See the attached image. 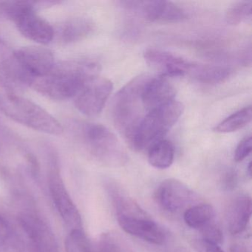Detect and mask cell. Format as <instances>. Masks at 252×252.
Segmentation results:
<instances>
[{"mask_svg":"<svg viewBox=\"0 0 252 252\" xmlns=\"http://www.w3.org/2000/svg\"><path fill=\"white\" fill-rule=\"evenodd\" d=\"M150 75L134 78L113 98L112 117L115 126L125 139L130 141L135 129L147 114L141 98L143 88Z\"/></svg>","mask_w":252,"mask_h":252,"instance_id":"cell-3","label":"cell"},{"mask_svg":"<svg viewBox=\"0 0 252 252\" xmlns=\"http://www.w3.org/2000/svg\"><path fill=\"white\" fill-rule=\"evenodd\" d=\"M26 158L28 164H29V169H30L31 173L35 178L39 176V172H40V166H39V161H38L36 156L32 153H26Z\"/></svg>","mask_w":252,"mask_h":252,"instance_id":"cell-30","label":"cell"},{"mask_svg":"<svg viewBox=\"0 0 252 252\" xmlns=\"http://www.w3.org/2000/svg\"><path fill=\"white\" fill-rule=\"evenodd\" d=\"M193 247L196 252H225L219 244L208 241L203 238L197 239L193 242Z\"/></svg>","mask_w":252,"mask_h":252,"instance_id":"cell-28","label":"cell"},{"mask_svg":"<svg viewBox=\"0 0 252 252\" xmlns=\"http://www.w3.org/2000/svg\"><path fill=\"white\" fill-rule=\"evenodd\" d=\"M12 55L33 81L49 73L56 64L54 53L45 47H23L16 50Z\"/></svg>","mask_w":252,"mask_h":252,"instance_id":"cell-10","label":"cell"},{"mask_svg":"<svg viewBox=\"0 0 252 252\" xmlns=\"http://www.w3.org/2000/svg\"><path fill=\"white\" fill-rule=\"evenodd\" d=\"M64 247L65 252H101L97 240H91L82 228L70 230Z\"/></svg>","mask_w":252,"mask_h":252,"instance_id":"cell-22","label":"cell"},{"mask_svg":"<svg viewBox=\"0 0 252 252\" xmlns=\"http://www.w3.org/2000/svg\"><path fill=\"white\" fill-rule=\"evenodd\" d=\"M33 82V78L14 56L0 62V85L6 94L19 95L28 88H32Z\"/></svg>","mask_w":252,"mask_h":252,"instance_id":"cell-15","label":"cell"},{"mask_svg":"<svg viewBox=\"0 0 252 252\" xmlns=\"http://www.w3.org/2000/svg\"><path fill=\"white\" fill-rule=\"evenodd\" d=\"M100 64L92 60H67L56 63L45 76L36 78L32 88L53 100L76 97L88 82L99 76Z\"/></svg>","mask_w":252,"mask_h":252,"instance_id":"cell-1","label":"cell"},{"mask_svg":"<svg viewBox=\"0 0 252 252\" xmlns=\"http://www.w3.org/2000/svg\"><path fill=\"white\" fill-rule=\"evenodd\" d=\"M248 172H249V176H252V163H251V162L248 165Z\"/></svg>","mask_w":252,"mask_h":252,"instance_id":"cell-32","label":"cell"},{"mask_svg":"<svg viewBox=\"0 0 252 252\" xmlns=\"http://www.w3.org/2000/svg\"><path fill=\"white\" fill-rule=\"evenodd\" d=\"M79 136L95 157L110 164H122L126 155L116 135L100 124L85 122L79 127Z\"/></svg>","mask_w":252,"mask_h":252,"instance_id":"cell-6","label":"cell"},{"mask_svg":"<svg viewBox=\"0 0 252 252\" xmlns=\"http://www.w3.org/2000/svg\"><path fill=\"white\" fill-rule=\"evenodd\" d=\"M222 186L227 190L233 189L237 184V175L234 171H228L222 178Z\"/></svg>","mask_w":252,"mask_h":252,"instance_id":"cell-29","label":"cell"},{"mask_svg":"<svg viewBox=\"0 0 252 252\" xmlns=\"http://www.w3.org/2000/svg\"><path fill=\"white\" fill-rule=\"evenodd\" d=\"M97 242L101 252H133L127 242L118 233H104Z\"/></svg>","mask_w":252,"mask_h":252,"instance_id":"cell-24","label":"cell"},{"mask_svg":"<svg viewBox=\"0 0 252 252\" xmlns=\"http://www.w3.org/2000/svg\"><path fill=\"white\" fill-rule=\"evenodd\" d=\"M0 111L34 130L53 135L64 131L63 125L45 109L20 95L0 94Z\"/></svg>","mask_w":252,"mask_h":252,"instance_id":"cell-4","label":"cell"},{"mask_svg":"<svg viewBox=\"0 0 252 252\" xmlns=\"http://www.w3.org/2000/svg\"><path fill=\"white\" fill-rule=\"evenodd\" d=\"M144 57L147 63L160 71V76L165 78L189 76L194 63L171 53L154 48L145 51Z\"/></svg>","mask_w":252,"mask_h":252,"instance_id":"cell-13","label":"cell"},{"mask_svg":"<svg viewBox=\"0 0 252 252\" xmlns=\"http://www.w3.org/2000/svg\"><path fill=\"white\" fill-rule=\"evenodd\" d=\"M48 149L50 164L48 188L54 206L70 230L82 228L79 209L69 194L60 174L58 156L52 147H48Z\"/></svg>","mask_w":252,"mask_h":252,"instance_id":"cell-7","label":"cell"},{"mask_svg":"<svg viewBox=\"0 0 252 252\" xmlns=\"http://www.w3.org/2000/svg\"><path fill=\"white\" fill-rule=\"evenodd\" d=\"M251 106L244 107L231 114L215 126L214 131L218 133H230L243 129L252 122Z\"/></svg>","mask_w":252,"mask_h":252,"instance_id":"cell-23","label":"cell"},{"mask_svg":"<svg viewBox=\"0 0 252 252\" xmlns=\"http://www.w3.org/2000/svg\"><path fill=\"white\" fill-rule=\"evenodd\" d=\"M113 89L110 79L97 76L88 82L75 97V105L85 116H97L104 109Z\"/></svg>","mask_w":252,"mask_h":252,"instance_id":"cell-9","label":"cell"},{"mask_svg":"<svg viewBox=\"0 0 252 252\" xmlns=\"http://www.w3.org/2000/svg\"><path fill=\"white\" fill-rule=\"evenodd\" d=\"M14 23L23 36L36 43L47 45L55 37L54 27L39 17L35 10H29L20 14Z\"/></svg>","mask_w":252,"mask_h":252,"instance_id":"cell-14","label":"cell"},{"mask_svg":"<svg viewBox=\"0 0 252 252\" xmlns=\"http://www.w3.org/2000/svg\"><path fill=\"white\" fill-rule=\"evenodd\" d=\"M4 20L3 15H2V11H1V8H0V21Z\"/></svg>","mask_w":252,"mask_h":252,"instance_id":"cell-33","label":"cell"},{"mask_svg":"<svg viewBox=\"0 0 252 252\" xmlns=\"http://www.w3.org/2000/svg\"><path fill=\"white\" fill-rule=\"evenodd\" d=\"M252 213V201L250 196H237L230 203L227 211V224L232 235L241 234L247 228Z\"/></svg>","mask_w":252,"mask_h":252,"instance_id":"cell-17","label":"cell"},{"mask_svg":"<svg viewBox=\"0 0 252 252\" xmlns=\"http://www.w3.org/2000/svg\"><path fill=\"white\" fill-rule=\"evenodd\" d=\"M180 101H171L149 112L132 135L129 145L135 151L148 150L155 142L163 139L184 113Z\"/></svg>","mask_w":252,"mask_h":252,"instance_id":"cell-5","label":"cell"},{"mask_svg":"<svg viewBox=\"0 0 252 252\" xmlns=\"http://www.w3.org/2000/svg\"><path fill=\"white\" fill-rule=\"evenodd\" d=\"M176 94L175 87L163 76H150L143 88L141 98L146 111L174 101Z\"/></svg>","mask_w":252,"mask_h":252,"instance_id":"cell-16","label":"cell"},{"mask_svg":"<svg viewBox=\"0 0 252 252\" xmlns=\"http://www.w3.org/2000/svg\"><path fill=\"white\" fill-rule=\"evenodd\" d=\"M18 222L32 243L33 252H57L54 234L40 218L30 213H22Z\"/></svg>","mask_w":252,"mask_h":252,"instance_id":"cell-11","label":"cell"},{"mask_svg":"<svg viewBox=\"0 0 252 252\" xmlns=\"http://www.w3.org/2000/svg\"><path fill=\"white\" fill-rule=\"evenodd\" d=\"M231 70L228 67L194 63L191 77L204 84H218L226 80Z\"/></svg>","mask_w":252,"mask_h":252,"instance_id":"cell-20","label":"cell"},{"mask_svg":"<svg viewBox=\"0 0 252 252\" xmlns=\"http://www.w3.org/2000/svg\"><path fill=\"white\" fill-rule=\"evenodd\" d=\"M213 222L200 229L202 234L201 238L217 244H220L223 240V234L220 228Z\"/></svg>","mask_w":252,"mask_h":252,"instance_id":"cell-26","label":"cell"},{"mask_svg":"<svg viewBox=\"0 0 252 252\" xmlns=\"http://www.w3.org/2000/svg\"><path fill=\"white\" fill-rule=\"evenodd\" d=\"M119 3L125 9L153 23H178L188 17L182 8L168 1H122Z\"/></svg>","mask_w":252,"mask_h":252,"instance_id":"cell-8","label":"cell"},{"mask_svg":"<svg viewBox=\"0 0 252 252\" xmlns=\"http://www.w3.org/2000/svg\"><path fill=\"white\" fill-rule=\"evenodd\" d=\"M95 30V24L91 19L76 17L63 22L54 29L55 36L62 43L72 44L83 40Z\"/></svg>","mask_w":252,"mask_h":252,"instance_id":"cell-18","label":"cell"},{"mask_svg":"<svg viewBox=\"0 0 252 252\" xmlns=\"http://www.w3.org/2000/svg\"><path fill=\"white\" fill-rule=\"evenodd\" d=\"M252 1H242L236 2L226 12V22L231 26H237L248 19H251L252 14Z\"/></svg>","mask_w":252,"mask_h":252,"instance_id":"cell-25","label":"cell"},{"mask_svg":"<svg viewBox=\"0 0 252 252\" xmlns=\"http://www.w3.org/2000/svg\"><path fill=\"white\" fill-rule=\"evenodd\" d=\"M252 137L248 136L243 138L236 148L234 152V160L236 162H241L246 158L252 153Z\"/></svg>","mask_w":252,"mask_h":252,"instance_id":"cell-27","label":"cell"},{"mask_svg":"<svg viewBox=\"0 0 252 252\" xmlns=\"http://www.w3.org/2000/svg\"><path fill=\"white\" fill-rule=\"evenodd\" d=\"M11 225L5 218L0 215V240H7L11 237Z\"/></svg>","mask_w":252,"mask_h":252,"instance_id":"cell-31","label":"cell"},{"mask_svg":"<svg viewBox=\"0 0 252 252\" xmlns=\"http://www.w3.org/2000/svg\"><path fill=\"white\" fill-rule=\"evenodd\" d=\"M194 193L187 185L175 179L165 180L156 191V200L165 212L175 213L191 203Z\"/></svg>","mask_w":252,"mask_h":252,"instance_id":"cell-12","label":"cell"},{"mask_svg":"<svg viewBox=\"0 0 252 252\" xmlns=\"http://www.w3.org/2000/svg\"><path fill=\"white\" fill-rule=\"evenodd\" d=\"M214 208L207 203H200L188 208L184 212V220L187 225L194 229H202L215 219Z\"/></svg>","mask_w":252,"mask_h":252,"instance_id":"cell-21","label":"cell"},{"mask_svg":"<svg viewBox=\"0 0 252 252\" xmlns=\"http://www.w3.org/2000/svg\"><path fill=\"white\" fill-rule=\"evenodd\" d=\"M148 161L153 167L165 169L170 167L175 158V148L170 141L159 140L148 149Z\"/></svg>","mask_w":252,"mask_h":252,"instance_id":"cell-19","label":"cell"},{"mask_svg":"<svg viewBox=\"0 0 252 252\" xmlns=\"http://www.w3.org/2000/svg\"><path fill=\"white\" fill-rule=\"evenodd\" d=\"M108 188L121 228L127 234L151 244H164L166 234L163 228L116 184H110Z\"/></svg>","mask_w":252,"mask_h":252,"instance_id":"cell-2","label":"cell"}]
</instances>
